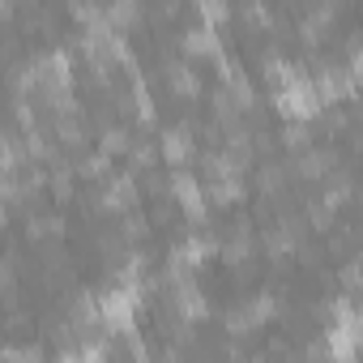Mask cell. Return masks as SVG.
I'll return each instance as SVG.
<instances>
[{"label": "cell", "mask_w": 363, "mask_h": 363, "mask_svg": "<svg viewBox=\"0 0 363 363\" xmlns=\"http://www.w3.org/2000/svg\"><path fill=\"white\" fill-rule=\"evenodd\" d=\"M179 48H184V52H210V56H223V39H218V30L206 26V22H193L184 35H179Z\"/></svg>", "instance_id": "277c9868"}, {"label": "cell", "mask_w": 363, "mask_h": 363, "mask_svg": "<svg viewBox=\"0 0 363 363\" xmlns=\"http://www.w3.org/2000/svg\"><path fill=\"white\" fill-rule=\"evenodd\" d=\"M56 363H82V354L77 350H65V354H56Z\"/></svg>", "instance_id": "9c48e42d"}, {"label": "cell", "mask_w": 363, "mask_h": 363, "mask_svg": "<svg viewBox=\"0 0 363 363\" xmlns=\"http://www.w3.org/2000/svg\"><path fill=\"white\" fill-rule=\"evenodd\" d=\"M244 197V184L235 175H214V184H210V201L214 206H235Z\"/></svg>", "instance_id": "8992f818"}, {"label": "cell", "mask_w": 363, "mask_h": 363, "mask_svg": "<svg viewBox=\"0 0 363 363\" xmlns=\"http://www.w3.org/2000/svg\"><path fill=\"white\" fill-rule=\"evenodd\" d=\"M0 18H13V5H5V0H0Z\"/></svg>", "instance_id": "30bf717a"}, {"label": "cell", "mask_w": 363, "mask_h": 363, "mask_svg": "<svg viewBox=\"0 0 363 363\" xmlns=\"http://www.w3.org/2000/svg\"><path fill=\"white\" fill-rule=\"evenodd\" d=\"M278 111H282L286 120H295V124L312 120V116L320 111V99H316L312 82H308V77H299V82H291L286 90H278Z\"/></svg>", "instance_id": "7a4b0ae2"}, {"label": "cell", "mask_w": 363, "mask_h": 363, "mask_svg": "<svg viewBox=\"0 0 363 363\" xmlns=\"http://www.w3.org/2000/svg\"><path fill=\"white\" fill-rule=\"evenodd\" d=\"M154 145H158V154H162L171 167H184V162L193 158V137H189V128H162V133L154 137Z\"/></svg>", "instance_id": "3957f363"}, {"label": "cell", "mask_w": 363, "mask_h": 363, "mask_svg": "<svg viewBox=\"0 0 363 363\" xmlns=\"http://www.w3.org/2000/svg\"><path fill=\"white\" fill-rule=\"evenodd\" d=\"M244 18H248V22H261V26H269V22H274L269 5H261V0H252V5H244Z\"/></svg>", "instance_id": "ba28073f"}, {"label": "cell", "mask_w": 363, "mask_h": 363, "mask_svg": "<svg viewBox=\"0 0 363 363\" xmlns=\"http://www.w3.org/2000/svg\"><path fill=\"white\" fill-rule=\"evenodd\" d=\"M197 13H201V22H206V26H214V30H218V22H227V18H231V9L223 5V0H201Z\"/></svg>", "instance_id": "52a82bcc"}, {"label": "cell", "mask_w": 363, "mask_h": 363, "mask_svg": "<svg viewBox=\"0 0 363 363\" xmlns=\"http://www.w3.org/2000/svg\"><path fill=\"white\" fill-rule=\"evenodd\" d=\"M137 299H141L137 282H120V286H111L107 295H99L94 312H99V320H103L107 329H116V333H133V320H137Z\"/></svg>", "instance_id": "6da1fadb"}, {"label": "cell", "mask_w": 363, "mask_h": 363, "mask_svg": "<svg viewBox=\"0 0 363 363\" xmlns=\"http://www.w3.org/2000/svg\"><path fill=\"white\" fill-rule=\"evenodd\" d=\"M167 82L175 86V94H179V99H193V94H201V77H197V73H193L184 60H171V65H167Z\"/></svg>", "instance_id": "5b68a950"}]
</instances>
